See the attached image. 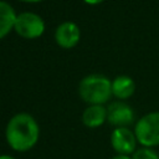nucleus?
I'll return each mask as SVG.
<instances>
[{"label": "nucleus", "mask_w": 159, "mask_h": 159, "mask_svg": "<svg viewBox=\"0 0 159 159\" xmlns=\"http://www.w3.org/2000/svg\"><path fill=\"white\" fill-rule=\"evenodd\" d=\"M5 138L12 150L27 152L36 145L40 138V127L31 114L17 113L7 122Z\"/></svg>", "instance_id": "1"}, {"label": "nucleus", "mask_w": 159, "mask_h": 159, "mask_svg": "<svg viewBox=\"0 0 159 159\" xmlns=\"http://www.w3.org/2000/svg\"><path fill=\"white\" fill-rule=\"evenodd\" d=\"M80 97L91 104H104L112 93V81L103 75H89L82 78L78 86Z\"/></svg>", "instance_id": "2"}, {"label": "nucleus", "mask_w": 159, "mask_h": 159, "mask_svg": "<svg viewBox=\"0 0 159 159\" xmlns=\"http://www.w3.org/2000/svg\"><path fill=\"white\" fill-rule=\"evenodd\" d=\"M134 134L142 147L159 145V112H150L139 118L134 125Z\"/></svg>", "instance_id": "3"}, {"label": "nucleus", "mask_w": 159, "mask_h": 159, "mask_svg": "<svg viewBox=\"0 0 159 159\" xmlns=\"http://www.w3.org/2000/svg\"><path fill=\"white\" fill-rule=\"evenodd\" d=\"M14 30L24 39L40 37L45 31V22L42 17L34 12H21L17 15Z\"/></svg>", "instance_id": "4"}, {"label": "nucleus", "mask_w": 159, "mask_h": 159, "mask_svg": "<svg viewBox=\"0 0 159 159\" xmlns=\"http://www.w3.org/2000/svg\"><path fill=\"white\" fill-rule=\"evenodd\" d=\"M137 137L128 127L114 128L111 134V144L117 154H133L137 150Z\"/></svg>", "instance_id": "5"}, {"label": "nucleus", "mask_w": 159, "mask_h": 159, "mask_svg": "<svg viewBox=\"0 0 159 159\" xmlns=\"http://www.w3.org/2000/svg\"><path fill=\"white\" fill-rule=\"evenodd\" d=\"M107 120L116 128L128 127L134 122V111L122 101L112 102L107 107Z\"/></svg>", "instance_id": "6"}, {"label": "nucleus", "mask_w": 159, "mask_h": 159, "mask_svg": "<svg viewBox=\"0 0 159 159\" xmlns=\"http://www.w3.org/2000/svg\"><path fill=\"white\" fill-rule=\"evenodd\" d=\"M81 37L80 27L71 21L61 24L55 32V40L56 43L63 48H71L75 47Z\"/></svg>", "instance_id": "7"}, {"label": "nucleus", "mask_w": 159, "mask_h": 159, "mask_svg": "<svg viewBox=\"0 0 159 159\" xmlns=\"http://www.w3.org/2000/svg\"><path fill=\"white\" fill-rule=\"evenodd\" d=\"M107 120V108L102 104H91L82 113V122L88 128H98Z\"/></svg>", "instance_id": "8"}, {"label": "nucleus", "mask_w": 159, "mask_h": 159, "mask_svg": "<svg viewBox=\"0 0 159 159\" xmlns=\"http://www.w3.org/2000/svg\"><path fill=\"white\" fill-rule=\"evenodd\" d=\"M135 83L129 76H118L112 81V93L118 99H127L133 96Z\"/></svg>", "instance_id": "9"}, {"label": "nucleus", "mask_w": 159, "mask_h": 159, "mask_svg": "<svg viewBox=\"0 0 159 159\" xmlns=\"http://www.w3.org/2000/svg\"><path fill=\"white\" fill-rule=\"evenodd\" d=\"M17 15L15 14L14 7L6 2L0 0V40L4 39L11 29L15 26Z\"/></svg>", "instance_id": "10"}, {"label": "nucleus", "mask_w": 159, "mask_h": 159, "mask_svg": "<svg viewBox=\"0 0 159 159\" xmlns=\"http://www.w3.org/2000/svg\"><path fill=\"white\" fill-rule=\"evenodd\" d=\"M132 159H159V154L152 148L142 147L132 154Z\"/></svg>", "instance_id": "11"}, {"label": "nucleus", "mask_w": 159, "mask_h": 159, "mask_svg": "<svg viewBox=\"0 0 159 159\" xmlns=\"http://www.w3.org/2000/svg\"><path fill=\"white\" fill-rule=\"evenodd\" d=\"M112 159H132V155H127V154H116L114 157H112Z\"/></svg>", "instance_id": "12"}, {"label": "nucleus", "mask_w": 159, "mask_h": 159, "mask_svg": "<svg viewBox=\"0 0 159 159\" xmlns=\"http://www.w3.org/2000/svg\"><path fill=\"white\" fill-rule=\"evenodd\" d=\"M86 4H89V5H97L99 2H102L103 0H83Z\"/></svg>", "instance_id": "13"}, {"label": "nucleus", "mask_w": 159, "mask_h": 159, "mask_svg": "<svg viewBox=\"0 0 159 159\" xmlns=\"http://www.w3.org/2000/svg\"><path fill=\"white\" fill-rule=\"evenodd\" d=\"M0 159H16V158H14L11 155H7V154H2V155H0Z\"/></svg>", "instance_id": "14"}, {"label": "nucleus", "mask_w": 159, "mask_h": 159, "mask_svg": "<svg viewBox=\"0 0 159 159\" xmlns=\"http://www.w3.org/2000/svg\"><path fill=\"white\" fill-rule=\"evenodd\" d=\"M21 1H25V2H40L42 0H21Z\"/></svg>", "instance_id": "15"}]
</instances>
